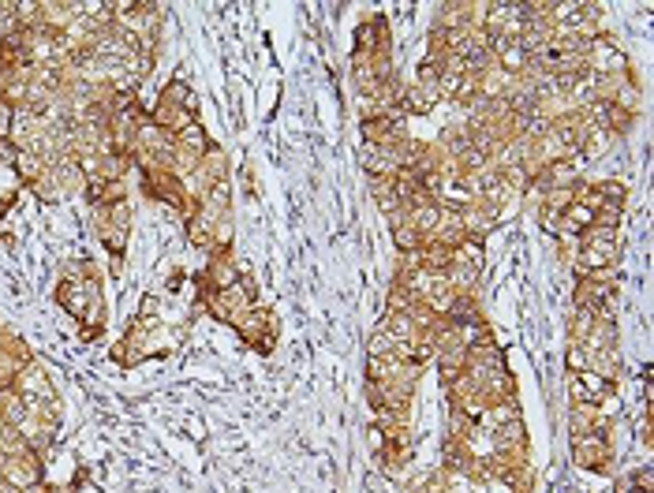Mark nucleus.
I'll return each mask as SVG.
<instances>
[{"instance_id": "obj_1", "label": "nucleus", "mask_w": 654, "mask_h": 493, "mask_svg": "<svg viewBox=\"0 0 654 493\" xmlns=\"http://www.w3.org/2000/svg\"><path fill=\"white\" fill-rule=\"evenodd\" d=\"M57 303L79 322V337H83L86 344L105 337V325H109V314H105V288H101V273L90 258H72L68 266L60 269Z\"/></svg>"}, {"instance_id": "obj_5", "label": "nucleus", "mask_w": 654, "mask_h": 493, "mask_svg": "<svg viewBox=\"0 0 654 493\" xmlns=\"http://www.w3.org/2000/svg\"><path fill=\"white\" fill-rule=\"evenodd\" d=\"M613 430V426H610ZM598 430V434H580L572 441V464L580 471H595V475H610L613 471V434Z\"/></svg>"}, {"instance_id": "obj_9", "label": "nucleus", "mask_w": 654, "mask_h": 493, "mask_svg": "<svg viewBox=\"0 0 654 493\" xmlns=\"http://www.w3.org/2000/svg\"><path fill=\"white\" fill-rule=\"evenodd\" d=\"M378 49H393V30H389V19H385L382 12L367 15L356 27V49H352V53L370 57V53H378Z\"/></svg>"}, {"instance_id": "obj_3", "label": "nucleus", "mask_w": 654, "mask_h": 493, "mask_svg": "<svg viewBox=\"0 0 654 493\" xmlns=\"http://www.w3.org/2000/svg\"><path fill=\"white\" fill-rule=\"evenodd\" d=\"M94 232H98L101 247L109 254V273L120 277L124 273V251H128L131 232V202H113V206H94Z\"/></svg>"}, {"instance_id": "obj_14", "label": "nucleus", "mask_w": 654, "mask_h": 493, "mask_svg": "<svg viewBox=\"0 0 654 493\" xmlns=\"http://www.w3.org/2000/svg\"><path fill=\"white\" fill-rule=\"evenodd\" d=\"M184 281H187L184 269H172V273H169V284H165V288H169V292H180V288H184Z\"/></svg>"}, {"instance_id": "obj_4", "label": "nucleus", "mask_w": 654, "mask_h": 493, "mask_svg": "<svg viewBox=\"0 0 654 493\" xmlns=\"http://www.w3.org/2000/svg\"><path fill=\"white\" fill-rule=\"evenodd\" d=\"M617 254H621L617 228L591 225L587 232H580V236H576L572 273H602V269H613V266H617Z\"/></svg>"}, {"instance_id": "obj_8", "label": "nucleus", "mask_w": 654, "mask_h": 493, "mask_svg": "<svg viewBox=\"0 0 654 493\" xmlns=\"http://www.w3.org/2000/svg\"><path fill=\"white\" fill-rule=\"evenodd\" d=\"M12 389L23 396V400H34V404H53V400H57V385H53V378L42 370V363H34V359L15 370Z\"/></svg>"}, {"instance_id": "obj_7", "label": "nucleus", "mask_w": 654, "mask_h": 493, "mask_svg": "<svg viewBox=\"0 0 654 493\" xmlns=\"http://www.w3.org/2000/svg\"><path fill=\"white\" fill-rule=\"evenodd\" d=\"M232 329L240 333L243 344H251V348L262 355H270L273 344H277V318H273V310L262 307V303L251 307L247 314H240V318L232 322Z\"/></svg>"}, {"instance_id": "obj_6", "label": "nucleus", "mask_w": 654, "mask_h": 493, "mask_svg": "<svg viewBox=\"0 0 654 493\" xmlns=\"http://www.w3.org/2000/svg\"><path fill=\"white\" fill-rule=\"evenodd\" d=\"M583 57H587V75H628V53L617 45L610 34H595L591 42H583Z\"/></svg>"}, {"instance_id": "obj_2", "label": "nucleus", "mask_w": 654, "mask_h": 493, "mask_svg": "<svg viewBox=\"0 0 654 493\" xmlns=\"http://www.w3.org/2000/svg\"><path fill=\"white\" fill-rule=\"evenodd\" d=\"M150 124L161 127V131H169L172 139H176L184 127L199 124V98H195V90L187 86V79L172 75L169 83L161 86V94H157L154 105H150Z\"/></svg>"}, {"instance_id": "obj_12", "label": "nucleus", "mask_w": 654, "mask_h": 493, "mask_svg": "<svg viewBox=\"0 0 654 493\" xmlns=\"http://www.w3.org/2000/svg\"><path fill=\"white\" fill-rule=\"evenodd\" d=\"M565 370H569V374H583V370H591V352L580 348V344H569V352H565Z\"/></svg>"}, {"instance_id": "obj_10", "label": "nucleus", "mask_w": 654, "mask_h": 493, "mask_svg": "<svg viewBox=\"0 0 654 493\" xmlns=\"http://www.w3.org/2000/svg\"><path fill=\"white\" fill-rule=\"evenodd\" d=\"M214 146V139L206 135V127H202V120L199 124H191V127H184L180 135H176V150H187V154H195V157H202L206 150Z\"/></svg>"}, {"instance_id": "obj_13", "label": "nucleus", "mask_w": 654, "mask_h": 493, "mask_svg": "<svg viewBox=\"0 0 654 493\" xmlns=\"http://www.w3.org/2000/svg\"><path fill=\"white\" fill-rule=\"evenodd\" d=\"M19 195H23V187H8V191H0V225H4L8 210H12L15 202H19Z\"/></svg>"}, {"instance_id": "obj_11", "label": "nucleus", "mask_w": 654, "mask_h": 493, "mask_svg": "<svg viewBox=\"0 0 654 493\" xmlns=\"http://www.w3.org/2000/svg\"><path fill=\"white\" fill-rule=\"evenodd\" d=\"M389 232H393V247H397L400 254H412V251H419V247L427 243L419 228L408 225V217H404V221H393V225H389Z\"/></svg>"}]
</instances>
